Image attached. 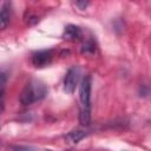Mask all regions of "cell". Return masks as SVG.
<instances>
[{"label": "cell", "instance_id": "cell-1", "mask_svg": "<svg viewBox=\"0 0 151 151\" xmlns=\"http://www.w3.org/2000/svg\"><path fill=\"white\" fill-rule=\"evenodd\" d=\"M91 87H92L91 76L87 74L81 79L79 86V99H80L79 122L84 126L90 125L91 122Z\"/></svg>", "mask_w": 151, "mask_h": 151}, {"label": "cell", "instance_id": "cell-2", "mask_svg": "<svg viewBox=\"0 0 151 151\" xmlns=\"http://www.w3.org/2000/svg\"><path fill=\"white\" fill-rule=\"evenodd\" d=\"M47 92L48 88L42 81L38 79H32L22 88L19 100L22 105H31L35 101L42 100L47 96Z\"/></svg>", "mask_w": 151, "mask_h": 151}, {"label": "cell", "instance_id": "cell-3", "mask_svg": "<svg viewBox=\"0 0 151 151\" xmlns=\"http://www.w3.org/2000/svg\"><path fill=\"white\" fill-rule=\"evenodd\" d=\"M79 79H80V68L78 66L71 67L67 71L65 79H64V90L67 93L72 94L76 91V87L79 83Z\"/></svg>", "mask_w": 151, "mask_h": 151}, {"label": "cell", "instance_id": "cell-4", "mask_svg": "<svg viewBox=\"0 0 151 151\" xmlns=\"http://www.w3.org/2000/svg\"><path fill=\"white\" fill-rule=\"evenodd\" d=\"M53 59V52L51 50H41L32 55V64L35 67H45L51 64Z\"/></svg>", "mask_w": 151, "mask_h": 151}, {"label": "cell", "instance_id": "cell-5", "mask_svg": "<svg viewBox=\"0 0 151 151\" xmlns=\"http://www.w3.org/2000/svg\"><path fill=\"white\" fill-rule=\"evenodd\" d=\"M81 37H83L81 28L79 26H76V25H67L64 29V33H63V38L65 40H68V41L79 40Z\"/></svg>", "mask_w": 151, "mask_h": 151}, {"label": "cell", "instance_id": "cell-6", "mask_svg": "<svg viewBox=\"0 0 151 151\" xmlns=\"http://www.w3.org/2000/svg\"><path fill=\"white\" fill-rule=\"evenodd\" d=\"M11 17H12V5L11 2L5 1L2 2L1 9H0V26L2 29H5L9 24Z\"/></svg>", "mask_w": 151, "mask_h": 151}, {"label": "cell", "instance_id": "cell-7", "mask_svg": "<svg viewBox=\"0 0 151 151\" xmlns=\"http://www.w3.org/2000/svg\"><path fill=\"white\" fill-rule=\"evenodd\" d=\"M86 136H87V131H86V130H83V129H76V130L70 131V132L65 136V139H66L68 143L77 144V143H79L83 138H85Z\"/></svg>", "mask_w": 151, "mask_h": 151}, {"label": "cell", "instance_id": "cell-8", "mask_svg": "<svg viewBox=\"0 0 151 151\" xmlns=\"http://www.w3.org/2000/svg\"><path fill=\"white\" fill-rule=\"evenodd\" d=\"M96 52V44L93 40H87L81 46V53L84 54H93Z\"/></svg>", "mask_w": 151, "mask_h": 151}, {"label": "cell", "instance_id": "cell-9", "mask_svg": "<svg viewBox=\"0 0 151 151\" xmlns=\"http://www.w3.org/2000/svg\"><path fill=\"white\" fill-rule=\"evenodd\" d=\"M7 151H38V150L32 146H26V145H12L8 147Z\"/></svg>", "mask_w": 151, "mask_h": 151}, {"label": "cell", "instance_id": "cell-10", "mask_svg": "<svg viewBox=\"0 0 151 151\" xmlns=\"http://www.w3.org/2000/svg\"><path fill=\"white\" fill-rule=\"evenodd\" d=\"M87 5H88L87 1H77L76 2V6H78L80 9H85L87 7Z\"/></svg>", "mask_w": 151, "mask_h": 151}]
</instances>
